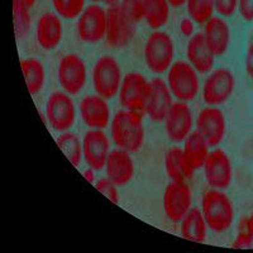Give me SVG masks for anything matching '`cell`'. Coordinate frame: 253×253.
<instances>
[{
  "instance_id": "obj_1",
  "label": "cell",
  "mask_w": 253,
  "mask_h": 253,
  "mask_svg": "<svg viewBox=\"0 0 253 253\" xmlns=\"http://www.w3.org/2000/svg\"><path fill=\"white\" fill-rule=\"evenodd\" d=\"M112 141L118 148L134 153L144 141L142 113L122 109L113 117L110 124Z\"/></svg>"
},
{
  "instance_id": "obj_2",
  "label": "cell",
  "mask_w": 253,
  "mask_h": 253,
  "mask_svg": "<svg viewBox=\"0 0 253 253\" xmlns=\"http://www.w3.org/2000/svg\"><path fill=\"white\" fill-rule=\"evenodd\" d=\"M202 211L207 225L215 233H223L229 229L234 220L233 203L223 193V190H208L203 198Z\"/></svg>"
},
{
  "instance_id": "obj_3",
  "label": "cell",
  "mask_w": 253,
  "mask_h": 253,
  "mask_svg": "<svg viewBox=\"0 0 253 253\" xmlns=\"http://www.w3.org/2000/svg\"><path fill=\"white\" fill-rule=\"evenodd\" d=\"M146 66L153 74L161 75L169 71L175 57V43L164 31H153L146 41L143 49Z\"/></svg>"
},
{
  "instance_id": "obj_4",
  "label": "cell",
  "mask_w": 253,
  "mask_h": 253,
  "mask_svg": "<svg viewBox=\"0 0 253 253\" xmlns=\"http://www.w3.org/2000/svg\"><path fill=\"white\" fill-rule=\"evenodd\" d=\"M167 86L178 101L189 103L200 90L198 71L187 61H176L167 72Z\"/></svg>"
},
{
  "instance_id": "obj_5",
  "label": "cell",
  "mask_w": 253,
  "mask_h": 253,
  "mask_svg": "<svg viewBox=\"0 0 253 253\" xmlns=\"http://www.w3.org/2000/svg\"><path fill=\"white\" fill-rule=\"evenodd\" d=\"M137 31V22L124 10L122 4H113L107 9L105 41L113 48H121L130 43Z\"/></svg>"
},
{
  "instance_id": "obj_6",
  "label": "cell",
  "mask_w": 253,
  "mask_h": 253,
  "mask_svg": "<svg viewBox=\"0 0 253 253\" xmlns=\"http://www.w3.org/2000/svg\"><path fill=\"white\" fill-rule=\"evenodd\" d=\"M122 70L118 61L112 56L99 58L92 69V86L96 94L108 99L118 95L122 85Z\"/></svg>"
},
{
  "instance_id": "obj_7",
  "label": "cell",
  "mask_w": 253,
  "mask_h": 253,
  "mask_svg": "<svg viewBox=\"0 0 253 253\" xmlns=\"http://www.w3.org/2000/svg\"><path fill=\"white\" fill-rule=\"evenodd\" d=\"M118 96L123 109L144 113L150 96V81L139 72H128L122 80Z\"/></svg>"
},
{
  "instance_id": "obj_8",
  "label": "cell",
  "mask_w": 253,
  "mask_h": 253,
  "mask_svg": "<svg viewBox=\"0 0 253 253\" xmlns=\"http://www.w3.org/2000/svg\"><path fill=\"white\" fill-rule=\"evenodd\" d=\"M236 78L227 67H219L209 72L203 85V101L210 107H219L233 95Z\"/></svg>"
},
{
  "instance_id": "obj_9",
  "label": "cell",
  "mask_w": 253,
  "mask_h": 253,
  "mask_svg": "<svg viewBox=\"0 0 253 253\" xmlns=\"http://www.w3.org/2000/svg\"><path fill=\"white\" fill-rule=\"evenodd\" d=\"M47 122L56 132H67L75 124L76 108L70 94L65 91L52 92L46 103Z\"/></svg>"
},
{
  "instance_id": "obj_10",
  "label": "cell",
  "mask_w": 253,
  "mask_h": 253,
  "mask_svg": "<svg viewBox=\"0 0 253 253\" xmlns=\"http://www.w3.org/2000/svg\"><path fill=\"white\" fill-rule=\"evenodd\" d=\"M87 79L86 65L80 56L69 53L60 60L57 69V80L65 92L76 95L84 89Z\"/></svg>"
},
{
  "instance_id": "obj_11",
  "label": "cell",
  "mask_w": 253,
  "mask_h": 253,
  "mask_svg": "<svg viewBox=\"0 0 253 253\" xmlns=\"http://www.w3.org/2000/svg\"><path fill=\"white\" fill-rule=\"evenodd\" d=\"M78 36L85 43H98L107 33V9L92 4L86 6L78 18Z\"/></svg>"
},
{
  "instance_id": "obj_12",
  "label": "cell",
  "mask_w": 253,
  "mask_h": 253,
  "mask_svg": "<svg viewBox=\"0 0 253 253\" xmlns=\"http://www.w3.org/2000/svg\"><path fill=\"white\" fill-rule=\"evenodd\" d=\"M204 175L207 182L211 189L223 190L228 189L233 177V167L229 156L221 148L210 151L204 166Z\"/></svg>"
},
{
  "instance_id": "obj_13",
  "label": "cell",
  "mask_w": 253,
  "mask_h": 253,
  "mask_svg": "<svg viewBox=\"0 0 253 253\" xmlns=\"http://www.w3.org/2000/svg\"><path fill=\"white\" fill-rule=\"evenodd\" d=\"M193 112L184 101H175L164 119L165 130L169 139L181 143L193 132Z\"/></svg>"
},
{
  "instance_id": "obj_14",
  "label": "cell",
  "mask_w": 253,
  "mask_h": 253,
  "mask_svg": "<svg viewBox=\"0 0 253 253\" xmlns=\"http://www.w3.org/2000/svg\"><path fill=\"white\" fill-rule=\"evenodd\" d=\"M191 190L186 182L171 181L164 193L165 214L171 221L180 223L191 209Z\"/></svg>"
},
{
  "instance_id": "obj_15",
  "label": "cell",
  "mask_w": 253,
  "mask_h": 253,
  "mask_svg": "<svg viewBox=\"0 0 253 253\" xmlns=\"http://www.w3.org/2000/svg\"><path fill=\"white\" fill-rule=\"evenodd\" d=\"M196 130L204 137L208 144L211 147H216L224 139L227 123L225 117L218 107H210L200 110L196 118Z\"/></svg>"
},
{
  "instance_id": "obj_16",
  "label": "cell",
  "mask_w": 253,
  "mask_h": 253,
  "mask_svg": "<svg viewBox=\"0 0 253 253\" xmlns=\"http://www.w3.org/2000/svg\"><path fill=\"white\" fill-rule=\"evenodd\" d=\"M110 153V143L103 129H90L83 138L84 160L92 170L100 171L105 167Z\"/></svg>"
},
{
  "instance_id": "obj_17",
  "label": "cell",
  "mask_w": 253,
  "mask_h": 253,
  "mask_svg": "<svg viewBox=\"0 0 253 253\" xmlns=\"http://www.w3.org/2000/svg\"><path fill=\"white\" fill-rule=\"evenodd\" d=\"M84 124L90 129H104L110 123V108L107 99L100 95H87L79 105Z\"/></svg>"
},
{
  "instance_id": "obj_18",
  "label": "cell",
  "mask_w": 253,
  "mask_h": 253,
  "mask_svg": "<svg viewBox=\"0 0 253 253\" xmlns=\"http://www.w3.org/2000/svg\"><path fill=\"white\" fill-rule=\"evenodd\" d=\"M172 104V94L166 81L160 78L152 79L150 81V96L144 109L148 118L155 123H161Z\"/></svg>"
},
{
  "instance_id": "obj_19",
  "label": "cell",
  "mask_w": 253,
  "mask_h": 253,
  "mask_svg": "<svg viewBox=\"0 0 253 253\" xmlns=\"http://www.w3.org/2000/svg\"><path fill=\"white\" fill-rule=\"evenodd\" d=\"M104 169L107 177L118 187L129 184L134 176V162L130 152L118 147L110 151Z\"/></svg>"
},
{
  "instance_id": "obj_20",
  "label": "cell",
  "mask_w": 253,
  "mask_h": 253,
  "mask_svg": "<svg viewBox=\"0 0 253 253\" xmlns=\"http://www.w3.org/2000/svg\"><path fill=\"white\" fill-rule=\"evenodd\" d=\"M63 37V26L57 13L47 12L38 18L36 26V40L44 51L57 48Z\"/></svg>"
},
{
  "instance_id": "obj_21",
  "label": "cell",
  "mask_w": 253,
  "mask_h": 253,
  "mask_svg": "<svg viewBox=\"0 0 253 253\" xmlns=\"http://www.w3.org/2000/svg\"><path fill=\"white\" fill-rule=\"evenodd\" d=\"M187 62L198 71V74H209L213 71L215 56L208 46L204 35L195 33L189 38L186 47Z\"/></svg>"
},
{
  "instance_id": "obj_22",
  "label": "cell",
  "mask_w": 253,
  "mask_h": 253,
  "mask_svg": "<svg viewBox=\"0 0 253 253\" xmlns=\"http://www.w3.org/2000/svg\"><path fill=\"white\" fill-rule=\"evenodd\" d=\"M203 35L215 57L227 53L230 44V28L224 18L213 15L204 24Z\"/></svg>"
},
{
  "instance_id": "obj_23",
  "label": "cell",
  "mask_w": 253,
  "mask_h": 253,
  "mask_svg": "<svg viewBox=\"0 0 253 253\" xmlns=\"http://www.w3.org/2000/svg\"><path fill=\"white\" fill-rule=\"evenodd\" d=\"M182 152H184L185 160L189 166L194 171H196L204 166L208 156H209L210 146L205 141L204 137L198 130H195V132L190 133L184 141Z\"/></svg>"
},
{
  "instance_id": "obj_24",
  "label": "cell",
  "mask_w": 253,
  "mask_h": 253,
  "mask_svg": "<svg viewBox=\"0 0 253 253\" xmlns=\"http://www.w3.org/2000/svg\"><path fill=\"white\" fill-rule=\"evenodd\" d=\"M208 225L203 211L198 208H191L180 221V233L184 239L202 243L207 238Z\"/></svg>"
},
{
  "instance_id": "obj_25",
  "label": "cell",
  "mask_w": 253,
  "mask_h": 253,
  "mask_svg": "<svg viewBox=\"0 0 253 253\" xmlns=\"http://www.w3.org/2000/svg\"><path fill=\"white\" fill-rule=\"evenodd\" d=\"M165 169L171 181L186 182L195 172L185 160L182 148L178 147H171L167 150L165 155Z\"/></svg>"
},
{
  "instance_id": "obj_26",
  "label": "cell",
  "mask_w": 253,
  "mask_h": 253,
  "mask_svg": "<svg viewBox=\"0 0 253 253\" xmlns=\"http://www.w3.org/2000/svg\"><path fill=\"white\" fill-rule=\"evenodd\" d=\"M20 69L23 72L29 94H38L43 89L44 81H46V71H44L43 63L35 57L23 58L20 61Z\"/></svg>"
},
{
  "instance_id": "obj_27",
  "label": "cell",
  "mask_w": 253,
  "mask_h": 253,
  "mask_svg": "<svg viewBox=\"0 0 253 253\" xmlns=\"http://www.w3.org/2000/svg\"><path fill=\"white\" fill-rule=\"evenodd\" d=\"M170 3L167 0H147L143 20L153 31H158L167 24L170 18Z\"/></svg>"
},
{
  "instance_id": "obj_28",
  "label": "cell",
  "mask_w": 253,
  "mask_h": 253,
  "mask_svg": "<svg viewBox=\"0 0 253 253\" xmlns=\"http://www.w3.org/2000/svg\"><path fill=\"white\" fill-rule=\"evenodd\" d=\"M57 142L58 148L61 152L66 156L67 160L71 162L75 167L80 165L81 160L84 158L83 156V142L80 141L78 135L72 132H63L61 135L56 139Z\"/></svg>"
},
{
  "instance_id": "obj_29",
  "label": "cell",
  "mask_w": 253,
  "mask_h": 253,
  "mask_svg": "<svg viewBox=\"0 0 253 253\" xmlns=\"http://www.w3.org/2000/svg\"><path fill=\"white\" fill-rule=\"evenodd\" d=\"M187 14L198 24H205L215 12L214 0H186Z\"/></svg>"
},
{
  "instance_id": "obj_30",
  "label": "cell",
  "mask_w": 253,
  "mask_h": 253,
  "mask_svg": "<svg viewBox=\"0 0 253 253\" xmlns=\"http://www.w3.org/2000/svg\"><path fill=\"white\" fill-rule=\"evenodd\" d=\"M31 8L19 0H13V20L17 38H23L28 35L31 28Z\"/></svg>"
},
{
  "instance_id": "obj_31",
  "label": "cell",
  "mask_w": 253,
  "mask_h": 253,
  "mask_svg": "<svg viewBox=\"0 0 253 253\" xmlns=\"http://www.w3.org/2000/svg\"><path fill=\"white\" fill-rule=\"evenodd\" d=\"M52 5L63 19H76L85 9V0H52Z\"/></svg>"
},
{
  "instance_id": "obj_32",
  "label": "cell",
  "mask_w": 253,
  "mask_h": 253,
  "mask_svg": "<svg viewBox=\"0 0 253 253\" xmlns=\"http://www.w3.org/2000/svg\"><path fill=\"white\" fill-rule=\"evenodd\" d=\"M95 187L98 190L99 193L107 196L113 204H118L119 203V193H118V186L112 182L108 177H104L98 180L95 182Z\"/></svg>"
},
{
  "instance_id": "obj_33",
  "label": "cell",
  "mask_w": 253,
  "mask_h": 253,
  "mask_svg": "<svg viewBox=\"0 0 253 253\" xmlns=\"http://www.w3.org/2000/svg\"><path fill=\"white\" fill-rule=\"evenodd\" d=\"M146 1L147 0H122V6L138 23L144 18Z\"/></svg>"
},
{
  "instance_id": "obj_34",
  "label": "cell",
  "mask_w": 253,
  "mask_h": 253,
  "mask_svg": "<svg viewBox=\"0 0 253 253\" xmlns=\"http://www.w3.org/2000/svg\"><path fill=\"white\" fill-rule=\"evenodd\" d=\"M233 248H251L252 246V238H251L250 229H248L247 218L241 220V224L238 227V234H237L236 239H234Z\"/></svg>"
},
{
  "instance_id": "obj_35",
  "label": "cell",
  "mask_w": 253,
  "mask_h": 253,
  "mask_svg": "<svg viewBox=\"0 0 253 253\" xmlns=\"http://www.w3.org/2000/svg\"><path fill=\"white\" fill-rule=\"evenodd\" d=\"M215 12L219 17L229 18L234 15L238 9V0H214Z\"/></svg>"
},
{
  "instance_id": "obj_36",
  "label": "cell",
  "mask_w": 253,
  "mask_h": 253,
  "mask_svg": "<svg viewBox=\"0 0 253 253\" xmlns=\"http://www.w3.org/2000/svg\"><path fill=\"white\" fill-rule=\"evenodd\" d=\"M239 15L243 18V20L251 23L253 22V0H238Z\"/></svg>"
},
{
  "instance_id": "obj_37",
  "label": "cell",
  "mask_w": 253,
  "mask_h": 253,
  "mask_svg": "<svg viewBox=\"0 0 253 253\" xmlns=\"http://www.w3.org/2000/svg\"><path fill=\"white\" fill-rule=\"evenodd\" d=\"M194 22L191 18H184V19L180 22V31H181L182 35L185 37H193L195 35V26H194Z\"/></svg>"
},
{
  "instance_id": "obj_38",
  "label": "cell",
  "mask_w": 253,
  "mask_h": 253,
  "mask_svg": "<svg viewBox=\"0 0 253 253\" xmlns=\"http://www.w3.org/2000/svg\"><path fill=\"white\" fill-rule=\"evenodd\" d=\"M245 66H246V72H247L248 78L253 81V40L251 41V43L247 49V53H246Z\"/></svg>"
},
{
  "instance_id": "obj_39",
  "label": "cell",
  "mask_w": 253,
  "mask_h": 253,
  "mask_svg": "<svg viewBox=\"0 0 253 253\" xmlns=\"http://www.w3.org/2000/svg\"><path fill=\"white\" fill-rule=\"evenodd\" d=\"M94 171H95V170H92L91 167H89V169H87V170L84 171V177L86 178V180H87V181L90 182V184H94V181H95Z\"/></svg>"
},
{
  "instance_id": "obj_40",
  "label": "cell",
  "mask_w": 253,
  "mask_h": 253,
  "mask_svg": "<svg viewBox=\"0 0 253 253\" xmlns=\"http://www.w3.org/2000/svg\"><path fill=\"white\" fill-rule=\"evenodd\" d=\"M167 1L170 3V5L172 6V8H180V6L186 4V0H167Z\"/></svg>"
},
{
  "instance_id": "obj_41",
  "label": "cell",
  "mask_w": 253,
  "mask_h": 253,
  "mask_svg": "<svg viewBox=\"0 0 253 253\" xmlns=\"http://www.w3.org/2000/svg\"><path fill=\"white\" fill-rule=\"evenodd\" d=\"M247 224H248V229H250V234H251V238H252V246H253V211L247 218Z\"/></svg>"
},
{
  "instance_id": "obj_42",
  "label": "cell",
  "mask_w": 253,
  "mask_h": 253,
  "mask_svg": "<svg viewBox=\"0 0 253 253\" xmlns=\"http://www.w3.org/2000/svg\"><path fill=\"white\" fill-rule=\"evenodd\" d=\"M19 1H22L23 4H26L28 8H32V6L35 5V3H36V0H19Z\"/></svg>"
},
{
  "instance_id": "obj_43",
  "label": "cell",
  "mask_w": 253,
  "mask_h": 253,
  "mask_svg": "<svg viewBox=\"0 0 253 253\" xmlns=\"http://www.w3.org/2000/svg\"><path fill=\"white\" fill-rule=\"evenodd\" d=\"M117 1H118V0H104V3L109 4V5H113V4H117Z\"/></svg>"
},
{
  "instance_id": "obj_44",
  "label": "cell",
  "mask_w": 253,
  "mask_h": 253,
  "mask_svg": "<svg viewBox=\"0 0 253 253\" xmlns=\"http://www.w3.org/2000/svg\"><path fill=\"white\" fill-rule=\"evenodd\" d=\"M91 1H94V3H98V1H104V0H91Z\"/></svg>"
}]
</instances>
